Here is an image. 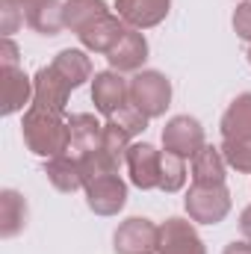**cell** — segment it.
<instances>
[{
    "label": "cell",
    "mask_w": 251,
    "mask_h": 254,
    "mask_svg": "<svg viewBox=\"0 0 251 254\" xmlns=\"http://www.w3.org/2000/svg\"><path fill=\"white\" fill-rule=\"evenodd\" d=\"M68 95H71V86L57 74L54 65H42L36 71V77H33V104L36 107L63 116L68 110Z\"/></svg>",
    "instance_id": "30bf717a"
},
{
    "label": "cell",
    "mask_w": 251,
    "mask_h": 254,
    "mask_svg": "<svg viewBox=\"0 0 251 254\" xmlns=\"http://www.w3.org/2000/svg\"><path fill=\"white\" fill-rule=\"evenodd\" d=\"M219 130H222V139L251 142V92L237 95L228 104V110L219 122Z\"/></svg>",
    "instance_id": "ac0fdd59"
},
{
    "label": "cell",
    "mask_w": 251,
    "mask_h": 254,
    "mask_svg": "<svg viewBox=\"0 0 251 254\" xmlns=\"http://www.w3.org/2000/svg\"><path fill=\"white\" fill-rule=\"evenodd\" d=\"M92 104L101 116H113L119 113L125 104H130V83L119 71H98L92 77Z\"/></svg>",
    "instance_id": "9c48e42d"
},
{
    "label": "cell",
    "mask_w": 251,
    "mask_h": 254,
    "mask_svg": "<svg viewBox=\"0 0 251 254\" xmlns=\"http://www.w3.org/2000/svg\"><path fill=\"white\" fill-rule=\"evenodd\" d=\"M0 65H3V68H15V65H21V51H18V45H15L9 36L0 39Z\"/></svg>",
    "instance_id": "f1b7e54d"
},
{
    "label": "cell",
    "mask_w": 251,
    "mask_h": 254,
    "mask_svg": "<svg viewBox=\"0 0 251 254\" xmlns=\"http://www.w3.org/2000/svg\"><path fill=\"white\" fill-rule=\"evenodd\" d=\"M240 231H243V237H246V240H251V204L240 213Z\"/></svg>",
    "instance_id": "4dcf8cb0"
},
{
    "label": "cell",
    "mask_w": 251,
    "mask_h": 254,
    "mask_svg": "<svg viewBox=\"0 0 251 254\" xmlns=\"http://www.w3.org/2000/svg\"><path fill=\"white\" fill-rule=\"evenodd\" d=\"M204 145H207L204 142V127L192 116H175L163 127V151H169L175 157L192 160Z\"/></svg>",
    "instance_id": "8992f818"
},
{
    "label": "cell",
    "mask_w": 251,
    "mask_h": 254,
    "mask_svg": "<svg viewBox=\"0 0 251 254\" xmlns=\"http://www.w3.org/2000/svg\"><path fill=\"white\" fill-rule=\"evenodd\" d=\"M127 30H130V27H127L119 15H104V18H98L95 24H89L77 39H80V45H83L86 51L107 57V54L127 36Z\"/></svg>",
    "instance_id": "8fae6325"
},
{
    "label": "cell",
    "mask_w": 251,
    "mask_h": 254,
    "mask_svg": "<svg viewBox=\"0 0 251 254\" xmlns=\"http://www.w3.org/2000/svg\"><path fill=\"white\" fill-rule=\"evenodd\" d=\"M51 65L57 68V74L63 77L65 83L71 86V92L80 89L86 80L95 77V74H92V60L86 57V51H77V48H65V51H60Z\"/></svg>",
    "instance_id": "ffe728a7"
},
{
    "label": "cell",
    "mask_w": 251,
    "mask_h": 254,
    "mask_svg": "<svg viewBox=\"0 0 251 254\" xmlns=\"http://www.w3.org/2000/svg\"><path fill=\"white\" fill-rule=\"evenodd\" d=\"M231 24H234V33H237L243 42H251V0H243V3H237Z\"/></svg>",
    "instance_id": "83f0119b"
},
{
    "label": "cell",
    "mask_w": 251,
    "mask_h": 254,
    "mask_svg": "<svg viewBox=\"0 0 251 254\" xmlns=\"http://www.w3.org/2000/svg\"><path fill=\"white\" fill-rule=\"evenodd\" d=\"M45 175L65 195L68 192H77V190H86L83 166H80V157H74V154H60V157L45 160Z\"/></svg>",
    "instance_id": "e0dca14e"
},
{
    "label": "cell",
    "mask_w": 251,
    "mask_h": 254,
    "mask_svg": "<svg viewBox=\"0 0 251 254\" xmlns=\"http://www.w3.org/2000/svg\"><path fill=\"white\" fill-rule=\"evenodd\" d=\"M130 172V184L136 190H160V172H163V151H157L151 142H130L125 160Z\"/></svg>",
    "instance_id": "5b68a950"
},
{
    "label": "cell",
    "mask_w": 251,
    "mask_h": 254,
    "mask_svg": "<svg viewBox=\"0 0 251 254\" xmlns=\"http://www.w3.org/2000/svg\"><path fill=\"white\" fill-rule=\"evenodd\" d=\"M187 184V160L184 157H175L169 151H163V172H160V190L166 195L172 192H181Z\"/></svg>",
    "instance_id": "603a6c76"
},
{
    "label": "cell",
    "mask_w": 251,
    "mask_h": 254,
    "mask_svg": "<svg viewBox=\"0 0 251 254\" xmlns=\"http://www.w3.org/2000/svg\"><path fill=\"white\" fill-rule=\"evenodd\" d=\"M184 207L195 225H219L228 219L234 201L225 184H192L184 198Z\"/></svg>",
    "instance_id": "7a4b0ae2"
},
{
    "label": "cell",
    "mask_w": 251,
    "mask_h": 254,
    "mask_svg": "<svg viewBox=\"0 0 251 254\" xmlns=\"http://www.w3.org/2000/svg\"><path fill=\"white\" fill-rule=\"evenodd\" d=\"M148 39H145V33L142 30H127V36L107 54V60L113 65V71H119V74H125V71H142V65L148 60Z\"/></svg>",
    "instance_id": "9a60e30c"
},
{
    "label": "cell",
    "mask_w": 251,
    "mask_h": 254,
    "mask_svg": "<svg viewBox=\"0 0 251 254\" xmlns=\"http://www.w3.org/2000/svg\"><path fill=\"white\" fill-rule=\"evenodd\" d=\"M222 157L231 169L251 175V142H237V139H222Z\"/></svg>",
    "instance_id": "d4e9b609"
},
{
    "label": "cell",
    "mask_w": 251,
    "mask_h": 254,
    "mask_svg": "<svg viewBox=\"0 0 251 254\" xmlns=\"http://www.w3.org/2000/svg\"><path fill=\"white\" fill-rule=\"evenodd\" d=\"M15 3H21V6H27V3H30V0H15Z\"/></svg>",
    "instance_id": "1f68e13d"
},
{
    "label": "cell",
    "mask_w": 251,
    "mask_h": 254,
    "mask_svg": "<svg viewBox=\"0 0 251 254\" xmlns=\"http://www.w3.org/2000/svg\"><path fill=\"white\" fill-rule=\"evenodd\" d=\"M130 104L139 107L148 119L166 116V110L172 104V80L154 68L136 71V77L130 80Z\"/></svg>",
    "instance_id": "3957f363"
},
{
    "label": "cell",
    "mask_w": 251,
    "mask_h": 254,
    "mask_svg": "<svg viewBox=\"0 0 251 254\" xmlns=\"http://www.w3.org/2000/svg\"><path fill=\"white\" fill-rule=\"evenodd\" d=\"M110 122H113L116 127H122L127 136L133 139V136L145 133V127H148V122H151V119H148V116H145L139 107H133V104H125L119 113H113V116H110Z\"/></svg>",
    "instance_id": "484cf974"
},
{
    "label": "cell",
    "mask_w": 251,
    "mask_h": 254,
    "mask_svg": "<svg viewBox=\"0 0 251 254\" xmlns=\"http://www.w3.org/2000/svg\"><path fill=\"white\" fill-rule=\"evenodd\" d=\"M222 254H251V240H234L231 246H225V252Z\"/></svg>",
    "instance_id": "f546056e"
},
{
    "label": "cell",
    "mask_w": 251,
    "mask_h": 254,
    "mask_svg": "<svg viewBox=\"0 0 251 254\" xmlns=\"http://www.w3.org/2000/svg\"><path fill=\"white\" fill-rule=\"evenodd\" d=\"M127 148H130V136H127L122 127H116L113 122L104 125V142H101V151L110 157V163L116 169H122L127 160Z\"/></svg>",
    "instance_id": "cb8c5ba5"
},
{
    "label": "cell",
    "mask_w": 251,
    "mask_h": 254,
    "mask_svg": "<svg viewBox=\"0 0 251 254\" xmlns=\"http://www.w3.org/2000/svg\"><path fill=\"white\" fill-rule=\"evenodd\" d=\"M68 133H71L68 154H74V157H86V154L98 151L101 142H104V125L92 113H74V116H68Z\"/></svg>",
    "instance_id": "5bb4252c"
},
{
    "label": "cell",
    "mask_w": 251,
    "mask_h": 254,
    "mask_svg": "<svg viewBox=\"0 0 251 254\" xmlns=\"http://www.w3.org/2000/svg\"><path fill=\"white\" fill-rule=\"evenodd\" d=\"M249 65H251V48H249Z\"/></svg>",
    "instance_id": "d6a6232c"
},
{
    "label": "cell",
    "mask_w": 251,
    "mask_h": 254,
    "mask_svg": "<svg viewBox=\"0 0 251 254\" xmlns=\"http://www.w3.org/2000/svg\"><path fill=\"white\" fill-rule=\"evenodd\" d=\"M63 0H30L24 6L27 27L39 36H60L65 30V15H63Z\"/></svg>",
    "instance_id": "2e32d148"
},
{
    "label": "cell",
    "mask_w": 251,
    "mask_h": 254,
    "mask_svg": "<svg viewBox=\"0 0 251 254\" xmlns=\"http://www.w3.org/2000/svg\"><path fill=\"white\" fill-rule=\"evenodd\" d=\"M24 6L15 3V0H0V33L3 36H12L21 24H24Z\"/></svg>",
    "instance_id": "4316f807"
},
{
    "label": "cell",
    "mask_w": 251,
    "mask_h": 254,
    "mask_svg": "<svg viewBox=\"0 0 251 254\" xmlns=\"http://www.w3.org/2000/svg\"><path fill=\"white\" fill-rule=\"evenodd\" d=\"M63 15H65V30L80 36L89 24H95L98 18L110 15V9H107L104 0H65Z\"/></svg>",
    "instance_id": "7402d4cb"
},
{
    "label": "cell",
    "mask_w": 251,
    "mask_h": 254,
    "mask_svg": "<svg viewBox=\"0 0 251 254\" xmlns=\"http://www.w3.org/2000/svg\"><path fill=\"white\" fill-rule=\"evenodd\" d=\"M30 222V207L27 198L18 190H3L0 192V237L12 240L18 237Z\"/></svg>",
    "instance_id": "d6986e66"
},
{
    "label": "cell",
    "mask_w": 251,
    "mask_h": 254,
    "mask_svg": "<svg viewBox=\"0 0 251 254\" xmlns=\"http://www.w3.org/2000/svg\"><path fill=\"white\" fill-rule=\"evenodd\" d=\"M157 254H207V249H204V240L198 237L192 219L187 222L181 216H172L160 225Z\"/></svg>",
    "instance_id": "ba28073f"
},
{
    "label": "cell",
    "mask_w": 251,
    "mask_h": 254,
    "mask_svg": "<svg viewBox=\"0 0 251 254\" xmlns=\"http://www.w3.org/2000/svg\"><path fill=\"white\" fill-rule=\"evenodd\" d=\"M86 204L95 216H119L127 204V184L119 175H101L86 184Z\"/></svg>",
    "instance_id": "52a82bcc"
},
{
    "label": "cell",
    "mask_w": 251,
    "mask_h": 254,
    "mask_svg": "<svg viewBox=\"0 0 251 254\" xmlns=\"http://www.w3.org/2000/svg\"><path fill=\"white\" fill-rule=\"evenodd\" d=\"M172 0H116V12L133 30H151L166 21Z\"/></svg>",
    "instance_id": "4fadbf2b"
},
{
    "label": "cell",
    "mask_w": 251,
    "mask_h": 254,
    "mask_svg": "<svg viewBox=\"0 0 251 254\" xmlns=\"http://www.w3.org/2000/svg\"><path fill=\"white\" fill-rule=\"evenodd\" d=\"M157 246H160V225L145 216L125 219L113 234L116 254H157Z\"/></svg>",
    "instance_id": "277c9868"
},
{
    "label": "cell",
    "mask_w": 251,
    "mask_h": 254,
    "mask_svg": "<svg viewBox=\"0 0 251 254\" xmlns=\"http://www.w3.org/2000/svg\"><path fill=\"white\" fill-rule=\"evenodd\" d=\"M0 95H3V107H0L3 116L21 113L27 104H33V77H27L21 65L15 68L0 65Z\"/></svg>",
    "instance_id": "7c38bea8"
},
{
    "label": "cell",
    "mask_w": 251,
    "mask_h": 254,
    "mask_svg": "<svg viewBox=\"0 0 251 254\" xmlns=\"http://www.w3.org/2000/svg\"><path fill=\"white\" fill-rule=\"evenodd\" d=\"M228 178V163L222 157V148L204 145L192 157V184H225Z\"/></svg>",
    "instance_id": "44dd1931"
},
{
    "label": "cell",
    "mask_w": 251,
    "mask_h": 254,
    "mask_svg": "<svg viewBox=\"0 0 251 254\" xmlns=\"http://www.w3.org/2000/svg\"><path fill=\"white\" fill-rule=\"evenodd\" d=\"M21 136H24L27 151H33V154L42 157V160L68 154V145H71L68 122H63V116H57V113H51V110H42V107H36V104H30L27 113H24Z\"/></svg>",
    "instance_id": "6da1fadb"
}]
</instances>
